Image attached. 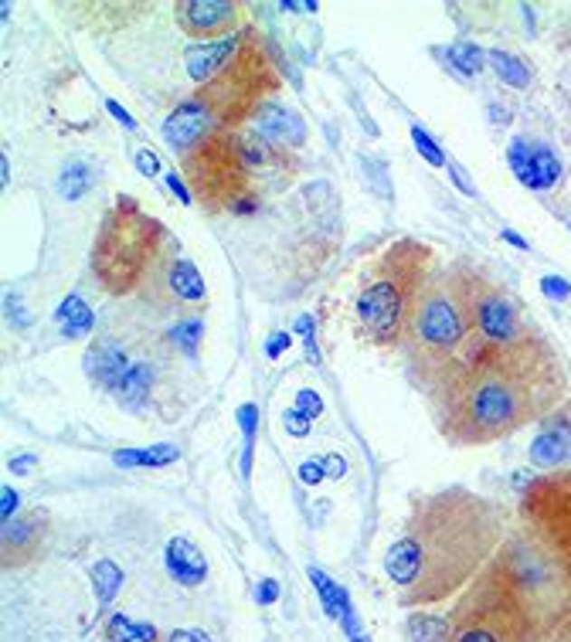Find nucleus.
Here are the masks:
<instances>
[{
	"label": "nucleus",
	"instance_id": "1",
	"mask_svg": "<svg viewBox=\"0 0 571 642\" xmlns=\"http://www.w3.org/2000/svg\"><path fill=\"white\" fill-rule=\"evenodd\" d=\"M568 392L555 347L530 330L514 344H480L433 388L439 429L452 446H487L557 411Z\"/></svg>",
	"mask_w": 571,
	"mask_h": 642
},
{
	"label": "nucleus",
	"instance_id": "2",
	"mask_svg": "<svg viewBox=\"0 0 571 642\" xmlns=\"http://www.w3.org/2000/svg\"><path fill=\"white\" fill-rule=\"evenodd\" d=\"M503 541V514L473 489H439L415 500L404 533L385 554V574L408 609L435 605L470 585Z\"/></svg>",
	"mask_w": 571,
	"mask_h": 642
},
{
	"label": "nucleus",
	"instance_id": "3",
	"mask_svg": "<svg viewBox=\"0 0 571 642\" xmlns=\"http://www.w3.org/2000/svg\"><path fill=\"white\" fill-rule=\"evenodd\" d=\"M487 279L473 266H452L433 272L418 296L412 323H408V357L415 377L433 392L446 371L480 340L476 313Z\"/></svg>",
	"mask_w": 571,
	"mask_h": 642
},
{
	"label": "nucleus",
	"instance_id": "4",
	"mask_svg": "<svg viewBox=\"0 0 571 642\" xmlns=\"http://www.w3.org/2000/svg\"><path fill=\"white\" fill-rule=\"evenodd\" d=\"M177 259V245L154 214L133 197H116L92 245V276L112 296H129L150 286Z\"/></svg>",
	"mask_w": 571,
	"mask_h": 642
},
{
	"label": "nucleus",
	"instance_id": "5",
	"mask_svg": "<svg viewBox=\"0 0 571 642\" xmlns=\"http://www.w3.org/2000/svg\"><path fill=\"white\" fill-rule=\"evenodd\" d=\"M433 249L415 238H398L375 255L357 293L361 334L377 347H395L408 334V323L425 282L433 279Z\"/></svg>",
	"mask_w": 571,
	"mask_h": 642
},
{
	"label": "nucleus",
	"instance_id": "6",
	"mask_svg": "<svg viewBox=\"0 0 571 642\" xmlns=\"http://www.w3.org/2000/svg\"><path fill=\"white\" fill-rule=\"evenodd\" d=\"M493 568L514 591L541 642L561 639L571 628V561L547 551L528 533H517L493 554Z\"/></svg>",
	"mask_w": 571,
	"mask_h": 642
},
{
	"label": "nucleus",
	"instance_id": "7",
	"mask_svg": "<svg viewBox=\"0 0 571 642\" xmlns=\"http://www.w3.org/2000/svg\"><path fill=\"white\" fill-rule=\"evenodd\" d=\"M279 89H282V79H279V69L272 65L259 31L242 28L235 55L224 61V69L208 85L197 89L195 99L208 106L218 129L242 133V126L249 123L252 116H259V109L272 102Z\"/></svg>",
	"mask_w": 571,
	"mask_h": 642
},
{
	"label": "nucleus",
	"instance_id": "8",
	"mask_svg": "<svg viewBox=\"0 0 571 642\" xmlns=\"http://www.w3.org/2000/svg\"><path fill=\"white\" fill-rule=\"evenodd\" d=\"M184 181L208 211H255V174H252L242 133L211 129L187 156H181Z\"/></svg>",
	"mask_w": 571,
	"mask_h": 642
},
{
	"label": "nucleus",
	"instance_id": "9",
	"mask_svg": "<svg viewBox=\"0 0 571 642\" xmlns=\"http://www.w3.org/2000/svg\"><path fill=\"white\" fill-rule=\"evenodd\" d=\"M449 642H541L514 591L490 561L449 615Z\"/></svg>",
	"mask_w": 571,
	"mask_h": 642
},
{
	"label": "nucleus",
	"instance_id": "10",
	"mask_svg": "<svg viewBox=\"0 0 571 642\" xmlns=\"http://www.w3.org/2000/svg\"><path fill=\"white\" fill-rule=\"evenodd\" d=\"M524 533L571 561V473L534 479L520 503Z\"/></svg>",
	"mask_w": 571,
	"mask_h": 642
},
{
	"label": "nucleus",
	"instance_id": "11",
	"mask_svg": "<svg viewBox=\"0 0 571 642\" xmlns=\"http://www.w3.org/2000/svg\"><path fill=\"white\" fill-rule=\"evenodd\" d=\"M174 14H177V24L184 28L187 38L218 42V38L238 34L242 4H235V0H181L174 7Z\"/></svg>",
	"mask_w": 571,
	"mask_h": 642
},
{
	"label": "nucleus",
	"instance_id": "12",
	"mask_svg": "<svg viewBox=\"0 0 571 642\" xmlns=\"http://www.w3.org/2000/svg\"><path fill=\"white\" fill-rule=\"evenodd\" d=\"M476 330H480V336H483L487 344H514V340L530 334V326L524 323L517 303L503 293L500 286H493V282H487L483 299H480Z\"/></svg>",
	"mask_w": 571,
	"mask_h": 642
},
{
	"label": "nucleus",
	"instance_id": "13",
	"mask_svg": "<svg viewBox=\"0 0 571 642\" xmlns=\"http://www.w3.org/2000/svg\"><path fill=\"white\" fill-rule=\"evenodd\" d=\"M507 164L517 174V181L530 187V191H551L561 181V160L555 156L551 146L517 137L507 146Z\"/></svg>",
	"mask_w": 571,
	"mask_h": 642
},
{
	"label": "nucleus",
	"instance_id": "14",
	"mask_svg": "<svg viewBox=\"0 0 571 642\" xmlns=\"http://www.w3.org/2000/svg\"><path fill=\"white\" fill-rule=\"evenodd\" d=\"M211 129H218V126L211 119L208 106H205L201 99L191 96V99H184L181 106L164 119V140H167V146L177 156H187L197 143L208 137Z\"/></svg>",
	"mask_w": 571,
	"mask_h": 642
},
{
	"label": "nucleus",
	"instance_id": "15",
	"mask_svg": "<svg viewBox=\"0 0 571 642\" xmlns=\"http://www.w3.org/2000/svg\"><path fill=\"white\" fill-rule=\"evenodd\" d=\"M150 286H160L154 293H164V303L160 307H201L208 299V289H205V279L191 259H170L164 272L157 276ZM147 286V289H150Z\"/></svg>",
	"mask_w": 571,
	"mask_h": 642
},
{
	"label": "nucleus",
	"instance_id": "16",
	"mask_svg": "<svg viewBox=\"0 0 571 642\" xmlns=\"http://www.w3.org/2000/svg\"><path fill=\"white\" fill-rule=\"evenodd\" d=\"M48 533V517L42 510L34 514H17L14 520H4V564L17 568L38 558V551L44 544Z\"/></svg>",
	"mask_w": 571,
	"mask_h": 642
},
{
	"label": "nucleus",
	"instance_id": "17",
	"mask_svg": "<svg viewBox=\"0 0 571 642\" xmlns=\"http://www.w3.org/2000/svg\"><path fill=\"white\" fill-rule=\"evenodd\" d=\"M571 459V405L557 408L544 419L541 432L530 442V462L541 469H557Z\"/></svg>",
	"mask_w": 571,
	"mask_h": 642
},
{
	"label": "nucleus",
	"instance_id": "18",
	"mask_svg": "<svg viewBox=\"0 0 571 642\" xmlns=\"http://www.w3.org/2000/svg\"><path fill=\"white\" fill-rule=\"evenodd\" d=\"M129 354L123 350L119 340H99L92 347L85 350V374L92 384L106 388V392H116L123 374L129 371Z\"/></svg>",
	"mask_w": 571,
	"mask_h": 642
},
{
	"label": "nucleus",
	"instance_id": "19",
	"mask_svg": "<svg viewBox=\"0 0 571 642\" xmlns=\"http://www.w3.org/2000/svg\"><path fill=\"white\" fill-rule=\"evenodd\" d=\"M255 133H259L262 140L272 143V146H282V150H296L300 143L307 140L303 119H300L293 109L279 106V102H269V106L259 109V116H255Z\"/></svg>",
	"mask_w": 571,
	"mask_h": 642
},
{
	"label": "nucleus",
	"instance_id": "20",
	"mask_svg": "<svg viewBox=\"0 0 571 642\" xmlns=\"http://www.w3.org/2000/svg\"><path fill=\"white\" fill-rule=\"evenodd\" d=\"M238 42H242V31L232 34V38H218V42H205V44H191L187 52H184V65L191 71V79L201 85H208L218 71L224 69V61L235 55Z\"/></svg>",
	"mask_w": 571,
	"mask_h": 642
},
{
	"label": "nucleus",
	"instance_id": "21",
	"mask_svg": "<svg viewBox=\"0 0 571 642\" xmlns=\"http://www.w3.org/2000/svg\"><path fill=\"white\" fill-rule=\"evenodd\" d=\"M164 564H167L170 578L184 588H197L208 578V561L187 537H170L164 547Z\"/></svg>",
	"mask_w": 571,
	"mask_h": 642
},
{
	"label": "nucleus",
	"instance_id": "22",
	"mask_svg": "<svg viewBox=\"0 0 571 642\" xmlns=\"http://www.w3.org/2000/svg\"><path fill=\"white\" fill-rule=\"evenodd\" d=\"M307 574H309V581H313V588H317V595H320L327 615L344 626L347 639L350 636H357V632H361V622H357V612H354V605H350L347 588H340L334 578H330L327 571H320V568H309Z\"/></svg>",
	"mask_w": 571,
	"mask_h": 642
},
{
	"label": "nucleus",
	"instance_id": "23",
	"mask_svg": "<svg viewBox=\"0 0 571 642\" xmlns=\"http://www.w3.org/2000/svg\"><path fill=\"white\" fill-rule=\"evenodd\" d=\"M55 323H58V330H62L65 340H82V336L92 334V326H96V313H92V307L85 303L82 296L71 293L58 303Z\"/></svg>",
	"mask_w": 571,
	"mask_h": 642
},
{
	"label": "nucleus",
	"instance_id": "24",
	"mask_svg": "<svg viewBox=\"0 0 571 642\" xmlns=\"http://www.w3.org/2000/svg\"><path fill=\"white\" fill-rule=\"evenodd\" d=\"M150 388H154V367L147 361H133L129 363V371L123 374L119 381V388H116V401L129 411H139V408L147 405V398H150Z\"/></svg>",
	"mask_w": 571,
	"mask_h": 642
},
{
	"label": "nucleus",
	"instance_id": "25",
	"mask_svg": "<svg viewBox=\"0 0 571 642\" xmlns=\"http://www.w3.org/2000/svg\"><path fill=\"white\" fill-rule=\"evenodd\" d=\"M181 448L170 446V442H160V446H147V448H119L112 462L123 466V469H133V466H170L177 462Z\"/></svg>",
	"mask_w": 571,
	"mask_h": 642
},
{
	"label": "nucleus",
	"instance_id": "26",
	"mask_svg": "<svg viewBox=\"0 0 571 642\" xmlns=\"http://www.w3.org/2000/svg\"><path fill=\"white\" fill-rule=\"evenodd\" d=\"M487 61H490V69L497 71V79H500L503 85H514V89H528L530 85L528 61H520V58L510 55V52L493 48V52H487Z\"/></svg>",
	"mask_w": 571,
	"mask_h": 642
},
{
	"label": "nucleus",
	"instance_id": "27",
	"mask_svg": "<svg viewBox=\"0 0 571 642\" xmlns=\"http://www.w3.org/2000/svg\"><path fill=\"white\" fill-rule=\"evenodd\" d=\"M106 639L109 642H157V628L150 622H137L129 615L116 612L106 618Z\"/></svg>",
	"mask_w": 571,
	"mask_h": 642
},
{
	"label": "nucleus",
	"instance_id": "28",
	"mask_svg": "<svg viewBox=\"0 0 571 642\" xmlns=\"http://www.w3.org/2000/svg\"><path fill=\"white\" fill-rule=\"evenodd\" d=\"M92 588H96L99 609H106V605L119 595V588H123V571H119V564L109 558L96 561V564H92Z\"/></svg>",
	"mask_w": 571,
	"mask_h": 642
},
{
	"label": "nucleus",
	"instance_id": "29",
	"mask_svg": "<svg viewBox=\"0 0 571 642\" xmlns=\"http://www.w3.org/2000/svg\"><path fill=\"white\" fill-rule=\"evenodd\" d=\"M404 628L412 642H449L452 636V622L446 615H412Z\"/></svg>",
	"mask_w": 571,
	"mask_h": 642
},
{
	"label": "nucleus",
	"instance_id": "30",
	"mask_svg": "<svg viewBox=\"0 0 571 642\" xmlns=\"http://www.w3.org/2000/svg\"><path fill=\"white\" fill-rule=\"evenodd\" d=\"M446 58L460 75H480V71H483V61H487V52L473 42H460V44H449Z\"/></svg>",
	"mask_w": 571,
	"mask_h": 642
},
{
	"label": "nucleus",
	"instance_id": "31",
	"mask_svg": "<svg viewBox=\"0 0 571 642\" xmlns=\"http://www.w3.org/2000/svg\"><path fill=\"white\" fill-rule=\"evenodd\" d=\"M92 187V170L85 167V164H69V167L62 170V177H58V194L65 197V201H79Z\"/></svg>",
	"mask_w": 571,
	"mask_h": 642
},
{
	"label": "nucleus",
	"instance_id": "32",
	"mask_svg": "<svg viewBox=\"0 0 571 642\" xmlns=\"http://www.w3.org/2000/svg\"><path fill=\"white\" fill-rule=\"evenodd\" d=\"M201 334H205V320H201V316H184V320L174 323L170 340H174V344H177L187 357H195L197 344H201Z\"/></svg>",
	"mask_w": 571,
	"mask_h": 642
},
{
	"label": "nucleus",
	"instance_id": "33",
	"mask_svg": "<svg viewBox=\"0 0 571 642\" xmlns=\"http://www.w3.org/2000/svg\"><path fill=\"white\" fill-rule=\"evenodd\" d=\"M238 425L245 435V452H242V473H252V452H255V425H259V408L255 405H242L238 408Z\"/></svg>",
	"mask_w": 571,
	"mask_h": 642
},
{
	"label": "nucleus",
	"instance_id": "34",
	"mask_svg": "<svg viewBox=\"0 0 571 642\" xmlns=\"http://www.w3.org/2000/svg\"><path fill=\"white\" fill-rule=\"evenodd\" d=\"M412 143H415V150L425 156V164H433V167H446V156L439 150V143L422 129V126H412Z\"/></svg>",
	"mask_w": 571,
	"mask_h": 642
},
{
	"label": "nucleus",
	"instance_id": "35",
	"mask_svg": "<svg viewBox=\"0 0 571 642\" xmlns=\"http://www.w3.org/2000/svg\"><path fill=\"white\" fill-rule=\"evenodd\" d=\"M296 334L303 336V344H307V361L320 363V350H317V330H313V316H300V320H296Z\"/></svg>",
	"mask_w": 571,
	"mask_h": 642
},
{
	"label": "nucleus",
	"instance_id": "36",
	"mask_svg": "<svg viewBox=\"0 0 571 642\" xmlns=\"http://www.w3.org/2000/svg\"><path fill=\"white\" fill-rule=\"evenodd\" d=\"M282 425H286V432L290 435L303 439V435H309V425H313V421H309L300 408H286V411H282Z\"/></svg>",
	"mask_w": 571,
	"mask_h": 642
},
{
	"label": "nucleus",
	"instance_id": "37",
	"mask_svg": "<svg viewBox=\"0 0 571 642\" xmlns=\"http://www.w3.org/2000/svg\"><path fill=\"white\" fill-rule=\"evenodd\" d=\"M541 293L547 296V299H557V303H565V299H571V282L561 279V276H544V279H541Z\"/></svg>",
	"mask_w": 571,
	"mask_h": 642
},
{
	"label": "nucleus",
	"instance_id": "38",
	"mask_svg": "<svg viewBox=\"0 0 571 642\" xmlns=\"http://www.w3.org/2000/svg\"><path fill=\"white\" fill-rule=\"evenodd\" d=\"M133 164H137V170L143 174V177H157L160 156H157V150H150V146H139L137 156H133Z\"/></svg>",
	"mask_w": 571,
	"mask_h": 642
},
{
	"label": "nucleus",
	"instance_id": "39",
	"mask_svg": "<svg viewBox=\"0 0 571 642\" xmlns=\"http://www.w3.org/2000/svg\"><path fill=\"white\" fill-rule=\"evenodd\" d=\"M296 408H300V411H303V415H307V419L313 421V419H317V415L323 411V398H320L317 392L303 388V392L296 394Z\"/></svg>",
	"mask_w": 571,
	"mask_h": 642
},
{
	"label": "nucleus",
	"instance_id": "40",
	"mask_svg": "<svg viewBox=\"0 0 571 642\" xmlns=\"http://www.w3.org/2000/svg\"><path fill=\"white\" fill-rule=\"evenodd\" d=\"M290 344H293V334H290V330L269 334V340H265V357H269V361H279L282 350H290Z\"/></svg>",
	"mask_w": 571,
	"mask_h": 642
},
{
	"label": "nucleus",
	"instance_id": "41",
	"mask_svg": "<svg viewBox=\"0 0 571 642\" xmlns=\"http://www.w3.org/2000/svg\"><path fill=\"white\" fill-rule=\"evenodd\" d=\"M300 479H303L307 486L323 483V479H327V473H323V459H307L303 462V466H300Z\"/></svg>",
	"mask_w": 571,
	"mask_h": 642
},
{
	"label": "nucleus",
	"instance_id": "42",
	"mask_svg": "<svg viewBox=\"0 0 571 642\" xmlns=\"http://www.w3.org/2000/svg\"><path fill=\"white\" fill-rule=\"evenodd\" d=\"M17 506H21V496H17L11 486L0 489V517L4 520H14L17 517Z\"/></svg>",
	"mask_w": 571,
	"mask_h": 642
},
{
	"label": "nucleus",
	"instance_id": "43",
	"mask_svg": "<svg viewBox=\"0 0 571 642\" xmlns=\"http://www.w3.org/2000/svg\"><path fill=\"white\" fill-rule=\"evenodd\" d=\"M320 459H323V473H327V479H344V476H347V462H344V456L330 452V456H320Z\"/></svg>",
	"mask_w": 571,
	"mask_h": 642
},
{
	"label": "nucleus",
	"instance_id": "44",
	"mask_svg": "<svg viewBox=\"0 0 571 642\" xmlns=\"http://www.w3.org/2000/svg\"><path fill=\"white\" fill-rule=\"evenodd\" d=\"M279 599V581L276 578H262L259 585H255V601L259 605H272Z\"/></svg>",
	"mask_w": 571,
	"mask_h": 642
},
{
	"label": "nucleus",
	"instance_id": "45",
	"mask_svg": "<svg viewBox=\"0 0 571 642\" xmlns=\"http://www.w3.org/2000/svg\"><path fill=\"white\" fill-rule=\"evenodd\" d=\"M167 187L177 197H181V204H191V201H195L191 187H187V181H184V174H177V170H170V174H167Z\"/></svg>",
	"mask_w": 571,
	"mask_h": 642
},
{
	"label": "nucleus",
	"instance_id": "46",
	"mask_svg": "<svg viewBox=\"0 0 571 642\" xmlns=\"http://www.w3.org/2000/svg\"><path fill=\"white\" fill-rule=\"evenodd\" d=\"M167 642H211V636L205 628H177Z\"/></svg>",
	"mask_w": 571,
	"mask_h": 642
},
{
	"label": "nucleus",
	"instance_id": "47",
	"mask_svg": "<svg viewBox=\"0 0 571 642\" xmlns=\"http://www.w3.org/2000/svg\"><path fill=\"white\" fill-rule=\"evenodd\" d=\"M106 109H109L112 119H119V123H123L126 129H137V119H133V116H129V112H126L123 106L116 102V99H106Z\"/></svg>",
	"mask_w": 571,
	"mask_h": 642
},
{
	"label": "nucleus",
	"instance_id": "48",
	"mask_svg": "<svg viewBox=\"0 0 571 642\" xmlns=\"http://www.w3.org/2000/svg\"><path fill=\"white\" fill-rule=\"evenodd\" d=\"M449 177H452V184L460 187L462 194H470V197L476 194V187H473V184H470V181H466V174H462V167H456V164H449Z\"/></svg>",
	"mask_w": 571,
	"mask_h": 642
},
{
	"label": "nucleus",
	"instance_id": "49",
	"mask_svg": "<svg viewBox=\"0 0 571 642\" xmlns=\"http://www.w3.org/2000/svg\"><path fill=\"white\" fill-rule=\"evenodd\" d=\"M34 462H38V456H34V452H24V456L11 459V473H14V476H24V473L31 469V466H34Z\"/></svg>",
	"mask_w": 571,
	"mask_h": 642
},
{
	"label": "nucleus",
	"instance_id": "50",
	"mask_svg": "<svg viewBox=\"0 0 571 642\" xmlns=\"http://www.w3.org/2000/svg\"><path fill=\"white\" fill-rule=\"evenodd\" d=\"M500 235H503V241H510L514 249H530V245H528V238H520V235H517V231H514V228H503Z\"/></svg>",
	"mask_w": 571,
	"mask_h": 642
},
{
	"label": "nucleus",
	"instance_id": "51",
	"mask_svg": "<svg viewBox=\"0 0 571 642\" xmlns=\"http://www.w3.org/2000/svg\"><path fill=\"white\" fill-rule=\"evenodd\" d=\"M0 184H4V187L11 184V164H7V154L0 156Z\"/></svg>",
	"mask_w": 571,
	"mask_h": 642
},
{
	"label": "nucleus",
	"instance_id": "52",
	"mask_svg": "<svg viewBox=\"0 0 571 642\" xmlns=\"http://www.w3.org/2000/svg\"><path fill=\"white\" fill-rule=\"evenodd\" d=\"M350 642H371V639H367L364 632H357V636H350Z\"/></svg>",
	"mask_w": 571,
	"mask_h": 642
},
{
	"label": "nucleus",
	"instance_id": "53",
	"mask_svg": "<svg viewBox=\"0 0 571 642\" xmlns=\"http://www.w3.org/2000/svg\"><path fill=\"white\" fill-rule=\"evenodd\" d=\"M561 642H571V628L565 632V636H561Z\"/></svg>",
	"mask_w": 571,
	"mask_h": 642
}]
</instances>
